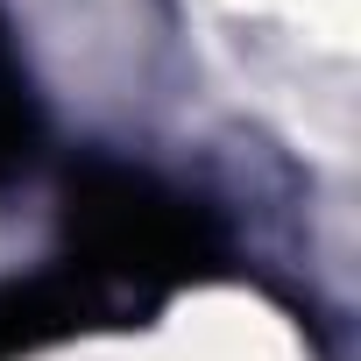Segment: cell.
<instances>
[{"instance_id":"obj_1","label":"cell","mask_w":361,"mask_h":361,"mask_svg":"<svg viewBox=\"0 0 361 361\" xmlns=\"http://www.w3.org/2000/svg\"><path fill=\"white\" fill-rule=\"evenodd\" d=\"M64 241L71 269L99 290L128 283L156 298L227 269V227L213 220V206L114 156H78L64 170Z\"/></svg>"},{"instance_id":"obj_2","label":"cell","mask_w":361,"mask_h":361,"mask_svg":"<svg viewBox=\"0 0 361 361\" xmlns=\"http://www.w3.org/2000/svg\"><path fill=\"white\" fill-rule=\"evenodd\" d=\"M106 319H114V298L92 276H78L71 262L43 269V276H15V283H0V361H22V354H43L57 340L99 333Z\"/></svg>"},{"instance_id":"obj_3","label":"cell","mask_w":361,"mask_h":361,"mask_svg":"<svg viewBox=\"0 0 361 361\" xmlns=\"http://www.w3.org/2000/svg\"><path fill=\"white\" fill-rule=\"evenodd\" d=\"M36 142H43V114H36V92H29V71L8 29H0V185L36 163Z\"/></svg>"}]
</instances>
